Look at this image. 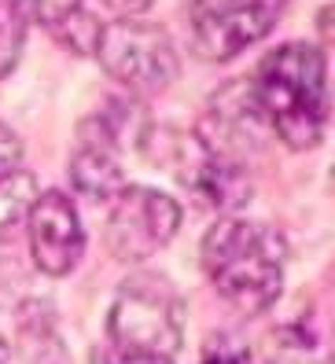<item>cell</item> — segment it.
Wrapping results in <instances>:
<instances>
[{"label":"cell","instance_id":"cell-1","mask_svg":"<svg viewBox=\"0 0 335 364\" xmlns=\"http://www.w3.org/2000/svg\"><path fill=\"white\" fill-rule=\"evenodd\" d=\"M250 92H255L265 125L287 147L306 151V147L321 144L331 118L324 52L302 45V41L273 48L258 63Z\"/></svg>","mask_w":335,"mask_h":364},{"label":"cell","instance_id":"cell-2","mask_svg":"<svg viewBox=\"0 0 335 364\" xmlns=\"http://www.w3.org/2000/svg\"><path fill=\"white\" fill-rule=\"evenodd\" d=\"M287 247L273 225L221 218L203 235V272L233 309L262 316L280 298Z\"/></svg>","mask_w":335,"mask_h":364},{"label":"cell","instance_id":"cell-3","mask_svg":"<svg viewBox=\"0 0 335 364\" xmlns=\"http://www.w3.org/2000/svg\"><path fill=\"white\" fill-rule=\"evenodd\" d=\"M184 338V302L162 276H133L107 313V342L118 350L174 357Z\"/></svg>","mask_w":335,"mask_h":364},{"label":"cell","instance_id":"cell-4","mask_svg":"<svg viewBox=\"0 0 335 364\" xmlns=\"http://www.w3.org/2000/svg\"><path fill=\"white\" fill-rule=\"evenodd\" d=\"M92 55L107 70V77H115L133 96L166 92L181 67L177 48L166 37V30L151 23H137V18H118V23L100 26Z\"/></svg>","mask_w":335,"mask_h":364},{"label":"cell","instance_id":"cell-5","mask_svg":"<svg viewBox=\"0 0 335 364\" xmlns=\"http://www.w3.org/2000/svg\"><path fill=\"white\" fill-rule=\"evenodd\" d=\"M181 228V206L159 188H122L107 213L103 240L118 262H144L159 254Z\"/></svg>","mask_w":335,"mask_h":364},{"label":"cell","instance_id":"cell-6","mask_svg":"<svg viewBox=\"0 0 335 364\" xmlns=\"http://www.w3.org/2000/svg\"><path fill=\"white\" fill-rule=\"evenodd\" d=\"M287 0H192V37L203 59L228 63L269 37Z\"/></svg>","mask_w":335,"mask_h":364},{"label":"cell","instance_id":"cell-7","mask_svg":"<svg viewBox=\"0 0 335 364\" xmlns=\"http://www.w3.org/2000/svg\"><path fill=\"white\" fill-rule=\"evenodd\" d=\"M188 144H177V181L199 206L211 210H236L250 196V181L243 173V162H233L218 151H211L199 136H184Z\"/></svg>","mask_w":335,"mask_h":364},{"label":"cell","instance_id":"cell-8","mask_svg":"<svg viewBox=\"0 0 335 364\" xmlns=\"http://www.w3.org/2000/svg\"><path fill=\"white\" fill-rule=\"evenodd\" d=\"M81 250H85V232H81L78 210L63 191L37 196L30 210V254L33 265L48 276H67Z\"/></svg>","mask_w":335,"mask_h":364},{"label":"cell","instance_id":"cell-9","mask_svg":"<svg viewBox=\"0 0 335 364\" xmlns=\"http://www.w3.org/2000/svg\"><path fill=\"white\" fill-rule=\"evenodd\" d=\"M70 181H74V188L81 191V196L107 203L125 188V169H122L118 155L107 151V147L78 144V151L70 159Z\"/></svg>","mask_w":335,"mask_h":364},{"label":"cell","instance_id":"cell-10","mask_svg":"<svg viewBox=\"0 0 335 364\" xmlns=\"http://www.w3.org/2000/svg\"><path fill=\"white\" fill-rule=\"evenodd\" d=\"M37 196H41L37 177L30 173V169H15V173H8L4 181H0V240L11 235L18 221L30 218Z\"/></svg>","mask_w":335,"mask_h":364},{"label":"cell","instance_id":"cell-11","mask_svg":"<svg viewBox=\"0 0 335 364\" xmlns=\"http://www.w3.org/2000/svg\"><path fill=\"white\" fill-rule=\"evenodd\" d=\"M26 45V18L15 0H0V77L15 70L18 55Z\"/></svg>","mask_w":335,"mask_h":364},{"label":"cell","instance_id":"cell-12","mask_svg":"<svg viewBox=\"0 0 335 364\" xmlns=\"http://www.w3.org/2000/svg\"><path fill=\"white\" fill-rule=\"evenodd\" d=\"M15 4L23 11V18H33V23L48 26V30H59L81 11L85 0H15Z\"/></svg>","mask_w":335,"mask_h":364},{"label":"cell","instance_id":"cell-13","mask_svg":"<svg viewBox=\"0 0 335 364\" xmlns=\"http://www.w3.org/2000/svg\"><path fill=\"white\" fill-rule=\"evenodd\" d=\"M313 353V338L299 328H280L273 335V346L265 350V364H306Z\"/></svg>","mask_w":335,"mask_h":364},{"label":"cell","instance_id":"cell-14","mask_svg":"<svg viewBox=\"0 0 335 364\" xmlns=\"http://www.w3.org/2000/svg\"><path fill=\"white\" fill-rule=\"evenodd\" d=\"M92 364H174V357H155V353H133V350H118L111 342H100Z\"/></svg>","mask_w":335,"mask_h":364},{"label":"cell","instance_id":"cell-15","mask_svg":"<svg viewBox=\"0 0 335 364\" xmlns=\"http://www.w3.org/2000/svg\"><path fill=\"white\" fill-rule=\"evenodd\" d=\"M203 364H250V353L240 346V342L228 338H214L203 353Z\"/></svg>","mask_w":335,"mask_h":364},{"label":"cell","instance_id":"cell-16","mask_svg":"<svg viewBox=\"0 0 335 364\" xmlns=\"http://www.w3.org/2000/svg\"><path fill=\"white\" fill-rule=\"evenodd\" d=\"M18 159H23V140H18L8 125H0V181L18 169Z\"/></svg>","mask_w":335,"mask_h":364},{"label":"cell","instance_id":"cell-17","mask_svg":"<svg viewBox=\"0 0 335 364\" xmlns=\"http://www.w3.org/2000/svg\"><path fill=\"white\" fill-rule=\"evenodd\" d=\"M118 18H137L140 11H148L151 8V0H103Z\"/></svg>","mask_w":335,"mask_h":364},{"label":"cell","instance_id":"cell-18","mask_svg":"<svg viewBox=\"0 0 335 364\" xmlns=\"http://www.w3.org/2000/svg\"><path fill=\"white\" fill-rule=\"evenodd\" d=\"M321 33L335 41V8H324L321 11Z\"/></svg>","mask_w":335,"mask_h":364},{"label":"cell","instance_id":"cell-19","mask_svg":"<svg viewBox=\"0 0 335 364\" xmlns=\"http://www.w3.org/2000/svg\"><path fill=\"white\" fill-rule=\"evenodd\" d=\"M0 364H8V346H4V338H0Z\"/></svg>","mask_w":335,"mask_h":364},{"label":"cell","instance_id":"cell-20","mask_svg":"<svg viewBox=\"0 0 335 364\" xmlns=\"http://www.w3.org/2000/svg\"><path fill=\"white\" fill-rule=\"evenodd\" d=\"M331 188H335V166H331Z\"/></svg>","mask_w":335,"mask_h":364}]
</instances>
